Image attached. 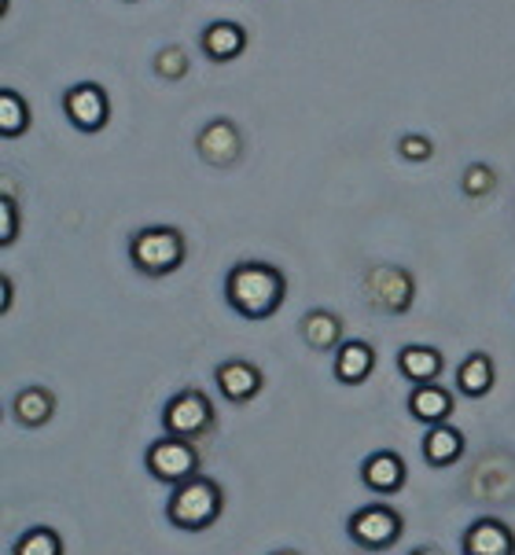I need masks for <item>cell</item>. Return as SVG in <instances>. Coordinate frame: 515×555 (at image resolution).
Listing matches in <instances>:
<instances>
[{"instance_id":"cell-1","label":"cell","mask_w":515,"mask_h":555,"mask_svg":"<svg viewBox=\"0 0 515 555\" xmlns=\"http://www.w3.org/2000/svg\"><path fill=\"white\" fill-rule=\"evenodd\" d=\"M284 295L287 276L269 261H240L224 280V298L243 320H269L284 306Z\"/></svg>"},{"instance_id":"cell-2","label":"cell","mask_w":515,"mask_h":555,"mask_svg":"<svg viewBox=\"0 0 515 555\" xmlns=\"http://www.w3.org/2000/svg\"><path fill=\"white\" fill-rule=\"evenodd\" d=\"M224 512V493L210 475H195L184 486L170 489V501H166V519L170 526L184 533H203L221 519Z\"/></svg>"},{"instance_id":"cell-3","label":"cell","mask_w":515,"mask_h":555,"mask_svg":"<svg viewBox=\"0 0 515 555\" xmlns=\"http://www.w3.org/2000/svg\"><path fill=\"white\" fill-rule=\"evenodd\" d=\"M144 467H147V475H152L155 482H163V486L177 489V486L189 482V478L203 475V472H199V467H203V456H199V446H195V441L163 435L158 441H152V446H147Z\"/></svg>"},{"instance_id":"cell-4","label":"cell","mask_w":515,"mask_h":555,"mask_svg":"<svg viewBox=\"0 0 515 555\" xmlns=\"http://www.w3.org/2000/svg\"><path fill=\"white\" fill-rule=\"evenodd\" d=\"M405 533V519L390 504H364L346 519V538L364 552H387L395 548Z\"/></svg>"},{"instance_id":"cell-5","label":"cell","mask_w":515,"mask_h":555,"mask_svg":"<svg viewBox=\"0 0 515 555\" xmlns=\"http://www.w3.org/2000/svg\"><path fill=\"white\" fill-rule=\"evenodd\" d=\"M129 258L144 276H170L184 261V236L177 229H144L129 240Z\"/></svg>"},{"instance_id":"cell-6","label":"cell","mask_w":515,"mask_h":555,"mask_svg":"<svg viewBox=\"0 0 515 555\" xmlns=\"http://www.w3.org/2000/svg\"><path fill=\"white\" fill-rule=\"evenodd\" d=\"M214 423H218V412H214V401L206 398L203 390H181L173 393L170 401H166L163 409V430L173 438H189V441H199L214 430Z\"/></svg>"},{"instance_id":"cell-7","label":"cell","mask_w":515,"mask_h":555,"mask_svg":"<svg viewBox=\"0 0 515 555\" xmlns=\"http://www.w3.org/2000/svg\"><path fill=\"white\" fill-rule=\"evenodd\" d=\"M214 383H218V393L229 404H247L266 387V375H261L258 364L243 361V357H229L214 369Z\"/></svg>"},{"instance_id":"cell-8","label":"cell","mask_w":515,"mask_h":555,"mask_svg":"<svg viewBox=\"0 0 515 555\" xmlns=\"http://www.w3.org/2000/svg\"><path fill=\"white\" fill-rule=\"evenodd\" d=\"M361 482L369 493H376V496H395L409 482V467L395 449H376L372 456H364Z\"/></svg>"},{"instance_id":"cell-9","label":"cell","mask_w":515,"mask_h":555,"mask_svg":"<svg viewBox=\"0 0 515 555\" xmlns=\"http://www.w3.org/2000/svg\"><path fill=\"white\" fill-rule=\"evenodd\" d=\"M464 555H515V533L508 522L493 519V515H486V519H475L472 526L464 530Z\"/></svg>"},{"instance_id":"cell-10","label":"cell","mask_w":515,"mask_h":555,"mask_svg":"<svg viewBox=\"0 0 515 555\" xmlns=\"http://www.w3.org/2000/svg\"><path fill=\"white\" fill-rule=\"evenodd\" d=\"M372 372H376V350L364 338H346L339 350H335L332 375L343 387H361V383H369Z\"/></svg>"},{"instance_id":"cell-11","label":"cell","mask_w":515,"mask_h":555,"mask_svg":"<svg viewBox=\"0 0 515 555\" xmlns=\"http://www.w3.org/2000/svg\"><path fill=\"white\" fill-rule=\"evenodd\" d=\"M409 416L424 427H438V423H449L453 416V393L438 383H420V387L409 390Z\"/></svg>"},{"instance_id":"cell-12","label":"cell","mask_w":515,"mask_h":555,"mask_svg":"<svg viewBox=\"0 0 515 555\" xmlns=\"http://www.w3.org/2000/svg\"><path fill=\"white\" fill-rule=\"evenodd\" d=\"M420 453H424L427 467H453L456 460L464 456V435L453 427V423L427 427L424 441H420Z\"/></svg>"},{"instance_id":"cell-13","label":"cell","mask_w":515,"mask_h":555,"mask_svg":"<svg viewBox=\"0 0 515 555\" xmlns=\"http://www.w3.org/2000/svg\"><path fill=\"white\" fill-rule=\"evenodd\" d=\"M446 369V357L435 350V346H401L398 350V372L405 375L412 387H420V383H438V375Z\"/></svg>"},{"instance_id":"cell-14","label":"cell","mask_w":515,"mask_h":555,"mask_svg":"<svg viewBox=\"0 0 515 555\" xmlns=\"http://www.w3.org/2000/svg\"><path fill=\"white\" fill-rule=\"evenodd\" d=\"M67 115L78 129L96 133L103 121H107V100H103L96 85H78V89L67 92Z\"/></svg>"},{"instance_id":"cell-15","label":"cell","mask_w":515,"mask_h":555,"mask_svg":"<svg viewBox=\"0 0 515 555\" xmlns=\"http://www.w3.org/2000/svg\"><path fill=\"white\" fill-rule=\"evenodd\" d=\"M302 338L309 350L317 353H335L346 343L343 338V320L332 309H309L302 317Z\"/></svg>"},{"instance_id":"cell-16","label":"cell","mask_w":515,"mask_h":555,"mask_svg":"<svg viewBox=\"0 0 515 555\" xmlns=\"http://www.w3.org/2000/svg\"><path fill=\"white\" fill-rule=\"evenodd\" d=\"M493 383H498V369H493V357L482 350L467 353L461 369H456V390L464 398H486L493 390Z\"/></svg>"},{"instance_id":"cell-17","label":"cell","mask_w":515,"mask_h":555,"mask_svg":"<svg viewBox=\"0 0 515 555\" xmlns=\"http://www.w3.org/2000/svg\"><path fill=\"white\" fill-rule=\"evenodd\" d=\"M12 416L18 427H44L52 416H55V393L44 390V387H23L12 398Z\"/></svg>"},{"instance_id":"cell-18","label":"cell","mask_w":515,"mask_h":555,"mask_svg":"<svg viewBox=\"0 0 515 555\" xmlns=\"http://www.w3.org/2000/svg\"><path fill=\"white\" fill-rule=\"evenodd\" d=\"M372 306L387 313H405L412 306V280L398 269H383L379 276H372Z\"/></svg>"},{"instance_id":"cell-19","label":"cell","mask_w":515,"mask_h":555,"mask_svg":"<svg viewBox=\"0 0 515 555\" xmlns=\"http://www.w3.org/2000/svg\"><path fill=\"white\" fill-rule=\"evenodd\" d=\"M12 555H63V538L52 526H30L15 538Z\"/></svg>"},{"instance_id":"cell-20","label":"cell","mask_w":515,"mask_h":555,"mask_svg":"<svg viewBox=\"0 0 515 555\" xmlns=\"http://www.w3.org/2000/svg\"><path fill=\"white\" fill-rule=\"evenodd\" d=\"M218 44H224V55L221 60H229V55H236L243 49V34H240V26H232V23H218V26H210V34H206V49H210V55L218 52Z\"/></svg>"},{"instance_id":"cell-21","label":"cell","mask_w":515,"mask_h":555,"mask_svg":"<svg viewBox=\"0 0 515 555\" xmlns=\"http://www.w3.org/2000/svg\"><path fill=\"white\" fill-rule=\"evenodd\" d=\"M15 92H4V121H0V129H4V137H15L26 129V107L15 111Z\"/></svg>"},{"instance_id":"cell-22","label":"cell","mask_w":515,"mask_h":555,"mask_svg":"<svg viewBox=\"0 0 515 555\" xmlns=\"http://www.w3.org/2000/svg\"><path fill=\"white\" fill-rule=\"evenodd\" d=\"M15 229H18V210H15L12 199H4V236H0V240H4V247L15 240Z\"/></svg>"},{"instance_id":"cell-23","label":"cell","mask_w":515,"mask_h":555,"mask_svg":"<svg viewBox=\"0 0 515 555\" xmlns=\"http://www.w3.org/2000/svg\"><path fill=\"white\" fill-rule=\"evenodd\" d=\"M490 188V177H486V169H472V181H467V192H486Z\"/></svg>"},{"instance_id":"cell-24","label":"cell","mask_w":515,"mask_h":555,"mask_svg":"<svg viewBox=\"0 0 515 555\" xmlns=\"http://www.w3.org/2000/svg\"><path fill=\"white\" fill-rule=\"evenodd\" d=\"M409 555H446V552L435 548V544H420V548H412Z\"/></svg>"},{"instance_id":"cell-25","label":"cell","mask_w":515,"mask_h":555,"mask_svg":"<svg viewBox=\"0 0 515 555\" xmlns=\"http://www.w3.org/2000/svg\"><path fill=\"white\" fill-rule=\"evenodd\" d=\"M12 280H4V313H8V309H12Z\"/></svg>"},{"instance_id":"cell-26","label":"cell","mask_w":515,"mask_h":555,"mask_svg":"<svg viewBox=\"0 0 515 555\" xmlns=\"http://www.w3.org/2000/svg\"><path fill=\"white\" fill-rule=\"evenodd\" d=\"M269 555H302V552H295V548H276V552H269Z\"/></svg>"}]
</instances>
